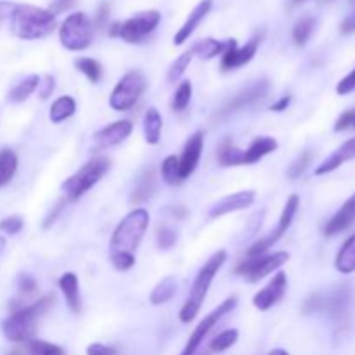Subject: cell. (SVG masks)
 <instances>
[{
    "instance_id": "6da1fadb",
    "label": "cell",
    "mask_w": 355,
    "mask_h": 355,
    "mask_svg": "<svg viewBox=\"0 0 355 355\" xmlns=\"http://www.w3.org/2000/svg\"><path fill=\"white\" fill-rule=\"evenodd\" d=\"M149 225V214L146 208H135L116 225L110 241V260L120 272L135 266V252L144 238Z\"/></svg>"
},
{
    "instance_id": "7a4b0ae2",
    "label": "cell",
    "mask_w": 355,
    "mask_h": 355,
    "mask_svg": "<svg viewBox=\"0 0 355 355\" xmlns=\"http://www.w3.org/2000/svg\"><path fill=\"white\" fill-rule=\"evenodd\" d=\"M225 260H227V252H225V250H218V252H215L200 269L193 286H191L189 293H187L186 302H184L182 309H180L179 312V319L184 324L191 322L198 314H200L201 307H203L205 304V298H207L208 295V290H210L215 276H217L218 270L222 269Z\"/></svg>"
},
{
    "instance_id": "3957f363",
    "label": "cell",
    "mask_w": 355,
    "mask_h": 355,
    "mask_svg": "<svg viewBox=\"0 0 355 355\" xmlns=\"http://www.w3.org/2000/svg\"><path fill=\"white\" fill-rule=\"evenodd\" d=\"M55 28V16L49 9L17 3L10 12V30L23 40H38L47 37Z\"/></svg>"
},
{
    "instance_id": "277c9868",
    "label": "cell",
    "mask_w": 355,
    "mask_h": 355,
    "mask_svg": "<svg viewBox=\"0 0 355 355\" xmlns=\"http://www.w3.org/2000/svg\"><path fill=\"white\" fill-rule=\"evenodd\" d=\"M54 302V295L40 298L30 305L17 307L6 321L2 322V333L9 342L14 343H28L33 340L37 333V324L40 315L47 311Z\"/></svg>"
},
{
    "instance_id": "5b68a950",
    "label": "cell",
    "mask_w": 355,
    "mask_h": 355,
    "mask_svg": "<svg viewBox=\"0 0 355 355\" xmlns=\"http://www.w3.org/2000/svg\"><path fill=\"white\" fill-rule=\"evenodd\" d=\"M111 159L106 156H97V158L90 159L80 170H76L71 177L62 182L61 189L66 194V198L71 201L82 198L87 191L92 189L110 170Z\"/></svg>"
},
{
    "instance_id": "8992f818",
    "label": "cell",
    "mask_w": 355,
    "mask_h": 355,
    "mask_svg": "<svg viewBox=\"0 0 355 355\" xmlns=\"http://www.w3.org/2000/svg\"><path fill=\"white\" fill-rule=\"evenodd\" d=\"M162 21V14L158 10H142L132 16L123 23H114L111 26V37H120L127 44H142Z\"/></svg>"
},
{
    "instance_id": "52a82bcc",
    "label": "cell",
    "mask_w": 355,
    "mask_h": 355,
    "mask_svg": "<svg viewBox=\"0 0 355 355\" xmlns=\"http://www.w3.org/2000/svg\"><path fill=\"white\" fill-rule=\"evenodd\" d=\"M94 40V28L85 12H73L62 21L59 28V42L73 52L85 51Z\"/></svg>"
},
{
    "instance_id": "ba28073f",
    "label": "cell",
    "mask_w": 355,
    "mask_h": 355,
    "mask_svg": "<svg viewBox=\"0 0 355 355\" xmlns=\"http://www.w3.org/2000/svg\"><path fill=\"white\" fill-rule=\"evenodd\" d=\"M146 90V78L139 69L125 73L113 89L110 97V106L114 111H128L139 103Z\"/></svg>"
},
{
    "instance_id": "9c48e42d",
    "label": "cell",
    "mask_w": 355,
    "mask_h": 355,
    "mask_svg": "<svg viewBox=\"0 0 355 355\" xmlns=\"http://www.w3.org/2000/svg\"><path fill=\"white\" fill-rule=\"evenodd\" d=\"M298 208H300V196H298V194H291V196L288 198L286 205H284L283 214H281L279 222H277V227L272 229V231H270L266 238H262V239H259L257 243H253V245L248 248V252H246V255L262 257L267 250L272 248V246L276 245V243L279 241L284 234H286L288 229H290V225L293 224V218H295V215H297Z\"/></svg>"
},
{
    "instance_id": "30bf717a",
    "label": "cell",
    "mask_w": 355,
    "mask_h": 355,
    "mask_svg": "<svg viewBox=\"0 0 355 355\" xmlns=\"http://www.w3.org/2000/svg\"><path fill=\"white\" fill-rule=\"evenodd\" d=\"M236 305H238V298L231 297V298H227V300L222 302V304L218 305L215 311H211L207 318L201 319V322L196 326V329L193 331V335L189 336V340H187L186 347H184L182 354L180 355H196L198 350H200V347L203 345L205 338L210 335L211 329L218 324V321H220L222 318H225L227 314H231V312L236 309Z\"/></svg>"
},
{
    "instance_id": "8fae6325",
    "label": "cell",
    "mask_w": 355,
    "mask_h": 355,
    "mask_svg": "<svg viewBox=\"0 0 355 355\" xmlns=\"http://www.w3.org/2000/svg\"><path fill=\"white\" fill-rule=\"evenodd\" d=\"M288 260H290V253L288 252H277L266 257H252L250 260H243L236 267V274L245 277L248 283H257V281L263 279L266 276L281 269Z\"/></svg>"
},
{
    "instance_id": "7c38bea8",
    "label": "cell",
    "mask_w": 355,
    "mask_h": 355,
    "mask_svg": "<svg viewBox=\"0 0 355 355\" xmlns=\"http://www.w3.org/2000/svg\"><path fill=\"white\" fill-rule=\"evenodd\" d=\"M267 90H269V82H267V80H257L252 85H248L246 89L239 90L236 96H232L231 99L217 111L215 120H224V118H229L231 114L252 106L253 103H257V101L262 99V97L266 96Z\"/></svg>"
},
{
    "instance_id": "4fadbf2b",
    "label": "cell",
    "mask_w": 355,
    "mask_h": 355,
    "mask_svg": "<svg viewBox=\"0 0 355 355\" xmlns=\"http://www.w3.org/2000/svg\"><path fill=\"white\" fill-rule=\"evenodd\" d=\"M260 40H262V35L257 33L246 42L243 47H238V42L232 38L231 45H229L227 51L222 54V61H220V68L222 71H232V69H238L241 66L248 64L257 54V49H259Z\"/></svg>"
},
{
    "instance_id": "5bb4252c",
    "label": "cell",
    "mask_w": 355,
    "mask_h": 355,
    "mask_svg": "<svg viewBox=\"0 0 355 355\" xmlns=\"http://www.w3.org/2000/svg\"><path fill=\"white\" fill-rule=\"evenodd\" d=\"M288 291V276L284 272H277L272 279L269 281L266 288L259 291V293L253 297V305H255L257 311L267 312L274 307L276 304H279L284 298Z\"/></svg>"
},
{
    "instance_id": "9a60e30c",
    "label": "cell",
    "mask_w": 355,
    "mask_h": 355,
    "mask_svg": "<svg viewBox=\"0 0 355 355\" xmlns=\"http://www.w3.org/2000/svg\"><path fill=\"white\" fill-rule=\"evenodd\" d=\"M203 144H205V134L201 130L194 132V134L186 141L182 156L179 158L180 175H182V180H186L187 177L193 175L194 170H196L198 163H200V158H201V151H203Z\"/></svg>"
},
{
    "instance_id": "2e32d148",
    "label": "cell",
    "mask_w": 355,
    "mask_h": 355,
    "mask_svg": "<svg viewBox=\"0 0 355 355\" xmlns=\"http://www.w3.org/2000/svg\"><path fill=\"white\" fill-rule=\"evenodd\" d=\"M132 130H134V125L128 120L114 121V123L101 128V130H97L96 135H94L96 149H107L113 148V146L121 144V142L132 134Z\"/></svg>"
},
{
    "instance_id": "e0dca14e",
    "label": "cell",
    "mask_w": 355,
    "mask_h": 355,
    "mask_svg": "<svg viewBox=\"0 0 355 355\" xmlns=\"http://www.w3.org/2000/svg\"><path fill=\"white\" fill-rule=\"evenodd\" d=\"M255 191H239V193L229 194V196L218 200L214 207L210 208V217L218 218L224 215L232 214V211L245 210V208L252 207L255 203Z\"/></svg>"
},
{
    "instance_id": "ac0fdd59",
    "label": "cell",
    "mask_w": 355,
    "mask_h": 355,
    "mask_svg": "<svg viewBox=\"0 0 355 355\" xmlns=\"http://www.w3.org/2000/svg\"><path fill=\"white\" fill-rule=\"evenodd\" d=\"M211 6H214V0H201V2L191 10L186 23H184L182 26H180V30L175 33V37H173V44L182 45L184 42L189 40V37L196 31V28L200 26L201 21L208 16V12L211 10Z\"/></svg>"
},
{
    "instance_id": "d6986e66",
    "label": "cell",
    "mask_w": 355,
    "mask_h": 355,
    "mask_svg": "<svg viewBox=\"0 0 355 355\" xmlns=\"http://www.w3.org/2000/svg\"><path fill=\"white\" fill-rule=\"evenodd\" d=\"M354 222H355V194H352V196L342 205V208H340V210L329 218L328 224H326L324 227V234L326 236L340 234V232L347 231Z\"/></svg>"
},
{
    "instance_id": "ffe728a7",
    "label": "cell",
    "mask_w": 355,
    "mask_h": 355,
    "mask_svg": "<svg viewBox=\"0 0 355 355\" xmlns=\"http://www.w3.org/2000/svg\"><path fill=\"white\" fill-rule=\"evenodd\" d=\"M355 158V137L349 139L347 142H343L336 151H333L321 165L315 168V175H326V173L335 172L336 168L343 165V163L350 162Z\"/></svg>"
},
{
    "instance_id": "44dd1931",
    "label": "cell",
    "mask_w": 355,
    "mask_h": 355,
    "mask_svg": "<svg viewBox=\"0 0 355 355\" xmlns=\"http://www.w3.org/2000/svg\"><path fill=\"white\" fill-rule=\"evenodd\" d=\"M277 141L274 137H257L246 149H243V165H253L266 158L267 155L277 149Z\"/></svg>"
},
{
    "instance_id": "7402d4cb",
    "label": "cell",
    "mask_w": 355,
    "mask_h": 355,
    "mask_svg": "<svg viewBox=\"0 0 355 355\" xmlns=\"http://www.w3.org/2000/svg\"><path fill=\"white\" fill-rule=\"evenodd\" d=\"M59 288H61L62 295H64V300L68 304V307L71 309V312L80 314L82 311V298H80V284L78 277L75 272H64L59 279Z\"/></svg>"
},
{
    "instance_id": "603a6c76",
    "label": "cell",
    "mask_w": 355,
    "mask_h": 355,
    "mask_svg": "<svg viewBox=\"0 0 355 355\" xmlns=\"http://www.w3.org/2000/svg\"><path fill=\"white\" fill-rule=\"evenodd\" d=\"M142 127H144L146 142L151 146L158 144L159 139H162L163 118L156 107H149V110L146 111L144 120H142Z\"/></svg>"
},
{
    "instance_id": "cb8c5ba5",
    "label": "cell",
    "mask_w": 355,
    "mask_h": 355,
    "mask_svg": "<svg viewBox=\"0 0 355 355\" xmlns=\"http://www.w3.org/2000/svg\"><path fill=\"white\" fill-rule=\"evenodd\" d=\"M231 40L232 38H229V40L205 38V40L196 42L191 51H193L194 55H198V58H201V59H214V58H217L218 54L222 55L225 51H227L229 45H231Z\"/></svg>"
},
{
    "instance_id": "d4e9b609",
    "label": "cell",
    "mask_w": 355,
    "mask_h": 355,
    "mask_svg": "<svg viewBox=\"0 0 355 355\" xmlns=\"http://www.w3.org/2000/svg\"><path fill=\"white\" fill-rule=\"evenodd\" d=\"M335 267L342 274L355 272V234L350 236L336 255Z\"/></svg>"
},
{
    "instance_id": "484cf974",
    "label": "cell",
    "mask_w": 355,
    "mask_h": 355,
    "mask_svg": "<svg viewBox=\"0 0 355 355\" xmlns=\"http://www.w3.org/2000/svg\"><path fill=\"white\" fill-rule=\"evenodd\" d=\"M76 111V103L71 96H61L52 103L49 118L52 123H62L64 120L71 118Z\"/></svg>"
},
{
    "instance_id": "4316f807",
    "label": "cell",
    "mask_w": 355,
    "mask_h": 355,
    "mask_svg": "<svg viewBox=\"0 0 355 355\" xmlns=\"http://www.w3.org/2000/svg\"><path fill=\"white\" fill-rule=\"evenodd\" d=\"M155 189H156L155 170L149 168V170H146L144 175L139 179L137 186H135V189H134V194H132V203L142 205L144 201H148L149 198L153 196Z\"/></svg>"
},
{
    "instance_id": "83f0119b",
    "label": "cell",
    "mask_w": 355,
    "mask_h": 355,
    "mask_svg": "<svg viewBox=\"0 0 355 355\" xmlns=\"http://www.w3.org/2000/svg\"><path fill=\"white\" fill-rule=\"evenodd\" d=\"M217 159L222 166L243 165V149H239L231 139H225L217 151Z\"/></svg>"
},
{
    "instance_id": "f1b7e54d",
    "label": "cell",
    "mask_w": 355,
    "mask_h": 355,
    "mask_svg": "<svg viewBox=\"0 0 355 355\" xmlns=\"http://www.w3.org/2000/svg\"><path fill=\"white\" fill-rule=\"evenodd\" d=\"M38 83H40V76L38 75H30L26 78H23L21 82H17L16 85L10 89L9 92V101L10 103H23L26 101L35 90L38 89Z\"/></svg>"
},
{
    "instance_id": "f546056e",
    "label": "cell",
    "mask_w": 355,
    "mask_h": 355,
    "mask_svg": "<svg viewBox=\"0 0 355 355\" xmlns=\"http://www.w3.org/2000/svg\"><path fill=\"white\" fill-rule=\"evenodd\" d=\"M175 291H177V279L175 277L168 276L156 284L155 290H153L151 295H149V302H151L153 305H163L166 304V302L172 300Z\"/></svg>"
},
{
    "instance_id": "4dcf8cb0",
    "label": "cell",
    "mask_w": 355,
    "mask_h": 355,
    "mask_svg": "<svg viewBox=\"0 0 355 355\" xmlns=\"http://www.w3.org/2000/svg\"><path fill=\"white\" fill-rule=\"evenodd\" d=\"M17 170V156L12 149H2L0 151V187L9 184Z\"/></svg>"
},
{
    "instance_id": "1f68e13d",
    "label": "cell",
    "mask_w": 355,
    "mask_h": 355,
    "mask_svg": "<svg viewBox=\"0 0 355 355\" xmlns=\"http://www.w3.org/2000/svg\"><path fill=\"white\" fill-rule=\"evenodd\" d=\"M315 24H318L315 17H312V16L302 17V19L298 21L293 28L295 45H298V47H304V45L309 42V38L312 37V33H314Z\"/></svg>"
},
{
    "instance_id": "d6a6232c",
    "label": "cell",
    "mask_w": 355,
    "mask_h": 355,
    "mask_svg": "<svg viewBox=\"0 0 355 355\" xmlns=\"http://www.w3.org/2000/svg\"><path fill=\"white\" fill-rule=\"evenodd\" d=\"M162 177L168 186H179L182 184V175H180L179 158L177 156H166L162 163Z\"/></svg>"
},
{
    "instance_id": "836d02e7",
    "label": "cell",
    "mask_w": 355,
    "mask_h": 355,
    "mask_svg": "<svg viewBox=\"0 0 355 355\" xmlns=\"http://www.w3.org/2000/svg\"><path fill=\"white\" fill-rule=\"evenodd\" d=\"M75 66L80 73L89 78V82L97 83L103 78V66H101L99 61L92 58H78L75 59Z\"/></svg>"
},
{
    "instance_id": "e575fe53",
    "label": "cell",
    "mask_w": 355,
    "mask_h": 355,
    "mask_svg": "<svg viewBox=\"0 0 355 355\" xmlns=\"http://www.w3.org/2000/svg\"><path fill=\"white\" fill-rule=\"evenodd\" d=\"M194 54L193 51H186L184 54H180L179 58L175 59V61L172 62V66L168 68V75H166V80H168V83H175L179 82L180 78H182V75L186 73L187 66L191 64V61H193Z\"/></svg>"
},
{
    "instance_id": "d590c367",
    "label": "cell",
    "mask_w": 355,
    "mask_h": 355,
    "mask_svg": "<svg viewBox=\"0 0 355 355\" xmlns=\"http://www.w3.org/2000/svg\"><path fill=\"white\" fill-rule=\"evenodd\" d=\"M238 329H225V331L218 333V335L211 340L208 349H210L211 352H225V350H229L236 342H238Z\"/></svg>"
},
{
    "instance_id": "8d00e7d4",
    "label": "cell",
    "mask_w": 355,
    "mask_h": 355,
    "mask_svg": "<svg viewBox=\"0 0 355 355\" xmlns=\"http://www.w3.org/2000/svg\"><path fill=\"white\" fill-rule=\"evenodd\" d=\"M191 97H193V85H191L189 80H184V82L177 87L175 94H173L172 110L173 111H184L187 106H189Z\"/></svg>"
},
{
    "instance_id": "74e56055",
    "label": "cell",
    "mask_w": 355,
    "mask_h": 355,
    "mask_svg": "<svg viewBox=\"0 0 355 355\" xmlns=\"http://www.w3.org/2000/svg\"><path fill=\"white\" fill-rule=\"evenodd\" d=\"M30 355H66L64 350L55 343L44 342V340H30L26 343Z\"/></svg>"
},
{
    "instance_id": "f35d334b",
    "label": "cell",
    "mask_w": 355,
    "mask_h": 355,
    "mask_svg": "<svg viewBox=\"0 0 355 355\" xmlns=\"http://www.w3.org/2000/svg\"><path fill=\"white\" fill-rule=\"evenodd\" d=\"M311 162H312V153L304 151L290 165V168H288V177H290V179H298V177H302V173L309 168Z\"/></svg>"
},
{
    "instance_id": "ab89813d",
    "label": "cell",
    "mask_w": 355,
    "mask_h": 355,
    "mask_svg": "<svg viewBox=\"0 0 355 355\" xmlns=\"http://www.w3.org/2000/svg\"><path fill=\"white\" fill-rule=\"evenodd\" d=\"M24 227V222L19 215H10V217H6L0 220V232H6V234H17L21 232V229Z\"/></svg>"
},
{
    "instance_id": "60d3db41",
    "label": "cell",
    "mask_w": 355,
    "mask_h": 355,
    "mask_svg": "<svg viewBox=\"0 0 355 355\" xmlns=\"http://www.w3.org/2000/svg\"><path fill=\"white\" fill-rule=\"evenodd\" d=\"M177 243V231L172 227H163L158 231V246L162 250L173 248Z\"/></svg>"
},
{
    "instance_id": "b9f144b4",
    "label": "cell",
    "mask_w": 355,
    "mask_h": 355,
    "mask_svg": "<svg viewBox=\"0 0 355 355\" xmlns=\"http://www.w3.org/2000/svg\"><path fill=\"white\" fill-rule=\"evenodd\" d=\"M55 89V80L52 75H45L40 78V83H38V96L40 99H49L52 96Z\"/></svg>"
},
{
    "instance_id": "7bdbcfd3",
    "label": "cell",
    "mask_w": 355,
    "mask_h": 355,
    "mask_svg": "<svg viewBox=\"0 0 355 355\" xmlns=\"http://www.w3.org/2000/svg\"><path fill=\"white\" fill-rule=\"evenodd\" d=\"M354 90H355V68L349 73V75L343 76V78L340 80L338 85H336V94H338V96H347V94L354 92Z\"/></svg>"
},
{
    "instance_id": "ee69618b",
    "label": "cell",
    "mask_w": 355,
    "mask_h": 355,
    "mask_svg": "<svg viewBox=\"0 0 355 355\" xmlns=\"http://www.w3.org/2000/svg\"><path fill=\"white\" fill-rule=\"evenodd\" d=\"M17 290L23 295H31L37 290V281L30 274H21L19 279H17Z\"/></svg>"
},
{
    "instance_id": "f6af8a7d",
    "label": "cell",
    "mask_w": 355,
    "mask_h": 355,
    "mask_svg": "<svg viewBox=\"0 0 355 355\" xmlns=\"http://www.w3.org/2000/svg\"><path fill=\"white\" fill-rule=\"evenodd\" d=\"M87 355H118V350L104 343H90L87 347Z\"/></svg>"
},
{
    "instance_id": "bcb514c9",
    "label": "cell",
    "mask_w": 355,
    "mask_h": 355,
    "mask_svg": "<svg viewBox=\"0 0 355 355\" xmlns=\"http://www.w3.org/2000/svg\"><path fill=\"white\" fill-rule=\"evenodd\" d=\"M354 120H355V110H349L345 111V113H342L335 123V132L347 130L350 125H354Z\"/></svg>"
},
{
    "instance_id": "7dc6e473",
    "label": "cell",
    "mask_w": 355,
    "mask_h": 355,
    "mask_svg": "<svg viewBox=\"0 0 355 355\" xmlns=\"http://www.w3.org/2000/svg\"><path fill=\"white\" fill-rule=\"evenodd\" d=\"M75 2L76 0H52V3H51V12L54 14H61V12H64V10H68V9H71L73 6H75Z\"/></svg>"
},
{
    "instance_id": "c3c4849f",
    "label": "cell",
    "mask_w": 355,
    "mask_h": 355,
    "mask_svg": "<svg viewBox=\"0 0 355 355\" xmlns=\"http://www.w3.org/2000/svg\"><path fill=\"white\" fill-rule=\"evenodd\" d=\"M291 104V96H283L281 99H277L276 103L270 106V111H276V113H283L288 110V106Z\"/></svg>"
},
{
    "instance_id": "681fc988",
    "label": "cell",
    "mask_w": 355,
    "mask_h": 355,
    "mask_svg": "<svg viewBox=\"0 0 355 355\" xmlns=\"http://www.w3.org/2000/svg\"><path fill=\"white\" fill-rule=\"evenodd\" d=\"M107 16H110V7H107L106 3H101L99 10H97V14H96V23H97V26L103 28L104 24H106Z\"/></svg>"
},
{
    "instance_id": "f907efd6",
    "label": "cell",
    "mask_w": 355,
    "mask_h": 355,
    "mask_svg": "<svg viewBox=\"0 0 355 355\" xmlns=\"http://www.w3.org/2000/svg\"><path fill=\"white\" fill-rule=\"evenodd\" d=\"M354 31H355V10L352 14H349V16H347L342 23V33L343 35H350V33H354Z\"/></svg>"
},
{
    "instance_id": "816d5d0a",
    "label": "cell",
    "mask_w": 355,
    "mask_h": 355,
    "mask_svg": "<svg viewBox=\"0 0 355 355\" xmlns=\"http://www.w3.org/2000/svg\"><path fill=\"white\" fill-rule=\"evenodd\" d=\"M62 207H64V201H59L58 205H55V208H54V211H51V214H49V217L45 218V222H44V227L47 229L49 225L52 224V222L55 220V218H58V215L61 214V210H62Z\"/></svg>"
},
{
    "instance_id": "f5cc1de1",
    "label": "cell",
    "mask_w": 355,
    "mask_h": 355,
    "mask_svg": "<svg viewBox=\"0 0 355 355\" xmlns=\"http://www.w3.org/2000/svg\"><path fill=\"white\" fill-rule=\"evenodd\" d=\"M12 9H14V3L0 2V24H2L3 21L7 19V17H10V12H12Z\"/></svg>"
},
{
    "instance_id": "db71d44e",
    "label": "cell",
    "mask_w": 355,
    "mask_h": 355,
    "mask_svg": "<svg viewBox=\"0 0 355 355\" xmlns=\"http://www.w3.org/2000/svg\"><path fill=\"white\" fill-rule=\"evenodd\" d=\"M267 355H290L286 352V350H283V349H276V350H272V352H269Z\"/></svg>"
},
{
    "instance_id": "11a10c76",
    "label": "cell",
    "mask_w": 355,
    "mask_h": 355,
    "mask_svg": "<svg viewBox=\"0 0 355 355\" xmlns=\"http://www.w3.org/2000/svg\"><path fill=\"white\" fill-rule=\"evenodd\" d=\"M305 0H290V6L291 7H297V6H300V3H304Z\"/></svg>"
},
{
    "instance_id": "9f6ffc18",
    "label": "cell",
    "mask_w": 355,
    "mask_h": 355,
    "mask_svg": "<svg viewBox=\"0 0 355 355\" xmlns=\"http://www.w3.org/2000/svg\"><path fill=\"white\" fill-rule=\"evenodd\" d=\"M3 246H6V241H3V238H0V253H2Z\"/></svg>"
},
{
    "instance_id": "6f0895ef",
    "label": "cell",
    "mask_w": 355,
    "mask_h": 355,
    "mask_svg": "<svg viewBox=\"0 0 355 355\" xmlns=\"http://www.w3.org/2000/svg\"><path fill=\"white\" fill-rule=\"evenodd\" d=\"M349 3H350V6H352V7H355V0H349Z\"/></svg>"
},
{
    "instance_id": "680465c9",
    "label": "cell",
    "mask_w": 355,
    "mask_h": 355,
    "mask_svg": "<svg viewBox=\"0 0 355 355\" xmlns=\"http://www.w3.org/2000/svg\"><path fill=\"white\" fill-rule=\"evenodd\" d=\"M321 2H333V0H321Z\"/></svg>"
},
{
    "instance_id": "91938a15",
    "label": "cell",
    "mask_w": 355,
    "mask_h": 355,
    "mask_svg": "<svg viewBox=\"0 0 355 355\" xmlns=\"http://www.w3.org/2000/svg\"><path fill=\"white\" fill-rule=\"evenodd\" d=\"M10 355H17V352H12V354H10Z\"/></svg>"
},
{
    "instance_id": "94428289",
    "label": "cell",
    "mask_w": 355,
    "mask_h": 355,
    "mask_svg": "<svg viewBox=\"0 0 355 355\" xmlns=\"http://www.w3.org/2000/svg\"><path fill=\"white\" fill-rule=\"evenodd\" d=\"M354 127H355V120H354Z\"/></svg>"
}]
</instances>
